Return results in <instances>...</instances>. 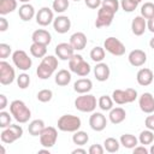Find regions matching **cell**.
<instances>
[{
    "instance_id": "484cf974",
    "label": "cell",
    "mask_w": 154,
    "mask_h": 154,
    "mask_svg": "<svg viewBox=\"0 0 154 154\" xmlns=\"http://www.w3.org/2000/svg\"><path fill=\"white\" fill-rule=\"evenodd\" d=\"M18 16H19L20 19L24 20V22L31 20V19L34 18V16H36L34 6L30 5V4H23V5L19 7V10H18Z\"/></svg>"
},
{
    "instance_id": "4316f807",
    "label": "cell",
    "mask_w": 154,
    "mask_h": 154,
    "mask_svg": "<svg viewBox=\"0 0 154 154\" xmlns=\"http://www.w3.org/2000/svg\"><path fill=\"white\" fill-rule=\"evenodd\" d=\"M55 83L60 87H65L70 82H71V72L65 70V69H61L59 70L57 73H55V78H54Z\"/></svg>"
},
{
    "instance_id": "f546056e",
    "label": "cell",
    "mask_w": 154,
    "mask_h": 154,
    "mask_svg": "<svg viewBox=\"0 0 154 154\" xmlns=\"http://www.w3.org/2000/svg\"><path fill=\"white\" fill-rule=\"evenodd\" d=\"M17 8V0H0V14L5 16Z\"/></svg>"
},
{
    "instance_id": "cb8c5ba5",
    "label": "cell",
    "mask_w": 154,
    "mask_h": 154,
    "mask_svg": "<svg viewBox=\"0 0 154 154\" xmlns=\"http://www.w3.org/2000/svg\"><path fill=\"white\" fill-rule=\"evenodd\" d=\"M93 89V82L89 78H79L73 83V90L78 94H87Z\"/></svg>"
},
{
    "instance_id": "2e32d148",
    "label": "cell",
    "mask_w": 154,
    "mask_h": 154,
    "mask_svg": "<svg viewBox=\"0 0 154 154\" xmlns=\"http://www.w3.org/2000/svg\"><path fill=\"white\" fill-rule=\"evenodd\" d=\"M138 106L141 111L147 114L154 113V96L150 93H143L138 97Z\"/></svg>"
},
{
    "instance_id": "bcb514c9",
    "label": "cell",
    "mask_w": 154,
    "mask_h": 154,
    "mask_svg": "<svg viewBox=\"0 0 154 154\" xmlns=\"http://www.w3.org/2000/svg\"><path fill=\"white\" fill-rule=\"evenodd\" d=\"M84 4H85L87 7H89L91 10H95V8L101 7L102 0H84Z\"/></svg>"
},
{
    "instance_id": "5b68a950",
    "label": "cell",
    "mask_w": 154,
    "mask_h": 154,
    "mask_svg": "<svg viewBox=\"0 0 154 154\" xmlns=\"http://www.w3.org/2000/svg\"><path fill=\"white\" fill-rule=\"evenodd\" d=\"M96 97L91 94H81L79 96L76 97L75 100V107L76 109H78L79 112L83 113H90L94 112L96 108Z\"/></svg>"
},
{
    "instance_id": "7402d4cb",
    "label": "cell",
    "mask_w": 154,
    "mask_h": 154,
    "mask_svg": "<svg viewBox=\"0 0 154 154\" xmlns=\"http://www.w3.org/2000/svg\"><path fill=\"white\" fill-rule=\"evenodd\" d=\"M31 40H32V42L48 46L51 43V41H52V35L49 34V31H47L45 29H37V30H35L32 32Z\"/></svg>"
},
{
    "instance_id": "4fadbf2b",
    "label": "cell",
    "mask_w": 154,
    "mask_h": 154,
    "mask_svg": "<svg viewBox=\"0 0 154 154\" xmlns=\"http://www.w3.org/2000/svg\"><path fill=\"white\" fill-rule=\"evenodd\" d=\"M35 17H36V23L41 26H47L54 20L53 10H51L49 7H41Z\"/></svg>"
},
{
    "instance_id": "6f0895ef",
    "label": "cell",
    "mask_w": 154,
    "mask_h": 154,
    "mask_svg": "<svg viewBox=\"0 0 154 154\" xmlns=\"http://www.w3.org/2000/svg\"><path fill=\"white\" fill-rule=\"evenodd\" d=\"M132 1H135V2H137V4H140L142 0H132Z\"/></svg>"
},
{
    "instance_id": "74e56055",
    "label": "cell",
    "mask_w": 154,
    "mask_h": 154,
    "mask_svg": "<svg viewBox=\"0 0 154 154\" xmlns=\"http://www.w3.org/2000/svg\"><path fill=\"white\" fill-rule=\"evenodd\" d=\"M69 5H70L69 0H53L52 7L53 11H55L57 13H63L69 8Z\"/></svg>"
},
{
    "instance_id": "9a60e30c",
    "label": "cell",
    "mask_w": 154,
    "mask_h": 154,
    "mask_svg": "<svg viewBox=\"0 0 154 154\" xmlns=\"http://www.w3.org/2000/svg\"><path fill=\"white\" fill-rule=\"evenodd\" d=\"M55 54L60 60H70L75 54V49L70 42H61L55 46Z\"/></svg>"
},
{
    "instance_id": "ba28073f",
    "label": "cell",
    "mask_w": 154,
    "mask_h": 154,
    "mask_svg": "<svg viewBox=\"0 0 154 154\" xmlns=\"http://www.w3.org/2000/svg\"><path fill=\"white\" fill-rule=\"evenodd\" d=\"M12 61L14 64V66L22 71H28L30 70L31 65H32V60L31 58H29V55L26 54L25 51L23 49H17L12 53Z\"/></svg>"
},
{
    "instance_id": "f5cc1de1",
    "label": "cell",
    "mask_w": 154,
    "mask_h": 154,
    "mask_svg": "<svg viewBox=\"0 0 154 154\" xmlns=\"http://www.w3.org/2000/svg\"><path fill=\"white\" fill-rule=\"evenodd\" d=\"M72 154H87V150L83 148H76L72 150Z\"/></svg>"
},
{
    "instance_id": "7dc6e473",
    "label": "cell",
    "mask_w": 154,
    "mask_h": 154,
    "mask_svg": "<svg viewBox=\"0 0 154 154\" xmlns=\"http://www.w3.org/2000/svg\"><path fill=\"white\" fill-rule=\"evenodd\" d=\"M144 125H146L147 129L154 131V114L150 113V116H148V117L146 118V120H144Z\"/></svg>"
},
{
    "instance_id": "f1b7e54d",
    "label": "cell",
    "mask_w": 154,
    "mask_h": 154,
    "mask_svg": "<svg viewBox=\"0 0 154 154\" xmlns=\"http://www.w3.org/2000/svg\"><path fill=\"white\" fill-rule=\"evenodd\" d=\"M119 142H120V144H122L124 148L134 149V148L138 144V138L135 137V136L131 135V134H124V135L120 136Z\"/></svg>"
},
{
    "instance_id": "816d5d0a",
    "label": "cell",
    "mask_w": 154,
    "mask_h": 154,
    "mask_svg": "<svg viewBox=\"0 0 154 154\" xmlns=\"http://www.w3.org/2000/svg\"><path fill=\"white\" fill-rule=\"evenodd\" d=\"M147 29L154 34V17H152L150 19L147 20Z\"/></svg>"
},
{
    "instance_id": "8d00e7d4",
    "label": "cell",
    "mask_w": 154,
    "mask_h": 154,
    "mask_svg": "<svg viewBox=\"0 0 154 154\" xmlns=\"http://www.w3.org/2000/svg\"><path fill=\"white\" fill-rule=\"evenodd\" d=\"M141 16L146 19H150L152 17H154V4L144 2L141 7Z\"/></svg>"
},
{
    "instance_id": "b9f144b4",
    "label": "cell",
    "mask_w": 154,
    "mask_h": 154,
    "mask_svg": "<svg viewBox=\"0 0 154 154\" xmlns=\"http://www.w3.org/2000/svg\"><path fill=\"white\" fill-rule=\"evenodd\" d=\"M11 116L6 111H1L0 112V128L5 129V128H7V126L11 125Z\"/></svg>"
},
{
    "instance_id": "db71d44e",
    "label": "cell",
    "mask_w": 154,
    "mask_h": 154,
    "mask_svg": "<svg viewBox=\"0 0 154 154\" xmlns=\"http://www.w3.org/2000/svg\"><path fill=\"white\" fill-rule=\"evenodd\" d=\"M149 46H150V48H153V49H154V37H152V38H150V41H149Z\"/></svg>"
},
{
    "instance_id": "8992f818",
    "label": "cell",
    "mask_w": 154,
    "mask_h": 154,
    "mask_svg": "<svg viewBox=\"0 0 154 154\" xmlns=\"http://www.w3.org/2000/svg\"><path fill=\"white\" fill-rule=\"evenodd\" d=\"M112 99L117 105L131 103L137 99V90L134 89V88L116 89L112 93Z\"/></svg>"
},
{
    "instance_id": "3957f363",
    "label": "cell",
    "mask_w": 154,
    "mask_h": 154,
    "mask_svg": "<svg viewBox=\"0 0 154 154\" xmlns=\"http://www.w3.org/2000/svg\"><path fill=\"white\" fill-rule=\"evenodd\" d=\"M69 69L71 72L76 73L79 77H85L90 73V65L83 59L81 54H73V57L69 60Z\"/></svg>"
},
{
    "instance_id": "d6986e66",
    "label": "cell",
    "mask_w": 154,
    "mask_h": 154,
    "mask_svg": "<svg viewBox=\"0 0 154 154\" xmlns=\"http://www.w3.org/2000/svg\"><path fill=\"white\" fill-rule=\"evenodd\" d=\"M88 43V40H87V36L84 32L82 31H77L75 34H72L70 36V45L73 47L75 51H82L85 48Z\"/></svg>"
},
{
    "instance_id": "60d3db41",
    "label": "cell",
    "mask_w": 154,
    "mask_h": 154,
    "mask_svg": "<svg viewBox=\"0 0 154 154\" xmlns=\"http://www.w3.org/2000/svg\"><path fill=\"white\" fill-rule=\"evenodd\" d=\"M120 6L124 10V12H132L137 8L138 4L132 0H120Z\"/></svg>"
},
{
    "instance_id": "ac0fdd59",
    "label": "cell",
    "mask_w": 154,
    "mask_h": 154,
    "mask_svg": "<svg viewBox=\"0 0 154 154\" xmlns=\"http://www.w3.org/2000/svg\"><path fill=\"white\" fill-rule=\"evenodd\" d=\"M71 28V20L67 16H58L53 20V29L58 34H65Z\"/></svg>"
},
{
    "instance_id": "52a82bcc",
    "label": "cell",
    "mask_w": 154,
    "mask_h": 154,
    "mask_svg": "<svg viewBox=\"0 0 154 154\" xmlns=\"http://www.w3.org/2000/svg\"><path fill=\"white\" fill-rule=\"evenodd\" d=\"M23 136V129L20 125L17 124H11L10 126L2 129L1 134H0V140L2 143H7L11 144L14 141H17L18 138H20Z\"/></svg>"
},
{
    "instance_id": "e575fe53",
    "label": "cell",
    "mask_w": 154,
    "mask_h": 154,
    "mask_svg": "<svg viewBox=\"0 0 154 154\" xmlns=\"http://www.w3.org/2000/svg\"><path fill=\"white\" fill-rule=\"evenodd\" d=\"M154 141V134L152 130L147 129V130H143L141 131L140 136H138V142L143 146H147V144H150L152 142Z\"/></svg>"
},
{
    "instance_id": "d590c367",
    "label": "cell",
    "mask_w": 154,
    "mask_h": 154,
    "mask_svg": "<svg viewBox=\"0 0 154 154\" xmlns=\"http://www.w3.org/2000/svg\"><path fill=\"white\" fill-rule=\"evenodd\" d=\"M90 58L95 63H101L105 59V48L96 46L90 51Z\"/></svg>"
},
{
    "instance_id": "7bdbcfd3",
    "label": "cell",
    "mask_w": 154,
    "mask_h": 154,
    "mask_svg": "<svg viewBox=\"0 0 154 154\" xmlns=\"http://www.w3.org/2000/svg\"><path fill=\"white\" fill-rule=\"evenodd\" d=\"M101 6H105L112 11H114L117 13V11L119 10V6H120V2L118 0H102V4Z\"/></svg>"
},
{
    "instance_id": "9f6ffc18",
    "label": "cell",
    "mask_w": 154,
    "mask_h": 154,
    "mask_svg": "<svg viewBox=\"0 0 154 154\" xmlns=\"http://www.w3.org/2000/svg\"><path fill=\"white\" fill-rule=\"evenodd\" d=\"M19 1H20V2H23V4H29V1H30V0H19Z\"/></svg>"
},
{
    "instance_id": "30bf717a",
    "label": "cell",
    "mask_w": 154,
    "mask_h": 154,
    "mask_svg": "<svg viewBox=\"0 0 154 154\" xmlns=\"http://www.w3.org/2000/svg\"><path fill=\"white\" fill-rule=\"evenodd\" d=\"M58 140V131L53 126H46L40 134V143L43 148H52Z\"/></svg>"
},
{
    "instance_id": "11a10c76",
    "label": "cell",
    "mask_w": 154,
    "mask_h": 154,
    "mask_svg": "<svg viewBox=\"0 0 154 154\" xmlns=\"http://www.w3.org/2000/svg\"><path fill=\"white\" fill-rule=\"evenodd\" d=\"M149 153H150V154H154V144L150 147V149H149Z\"/></svg>"
},
{
    "instance_id": "6da1fadb",
    "label": "cell",
    "mask_w": 154,
    "mask_h": 154,
    "mask_svg": "<svg viewBox=\"0 0 154 154\" xmlns=\"http://www.w3.org/2000/svg\"><path fill=\"white\" fill-rule=\"evenodd\" d=\"M58 67V58L54 55H46L36 69V75L40 79H48Z\"/></svg>"
},
{
    "instance_id": "1f68e13d",
    "label": "cell",
    "mask_w": 154,
    "mask_h": 154,
    "mask_svg": "<svg viewBox=\"0 0 154 154\" xmlns=\"http://www.w3.org/2000/svg\"><path fill=\"white\" fill-rule=\"evenodd\" d=\"M119 147H120V142L114 138V137H108L103 141V148L106 152L108 153H116L119 150Z\"/></svg>"
},
{
    "instance_id": "f6af8a7d",
    "label": "cell",
    "mask_w": 154,
    "mask_h": 154,
    "mask_svg": "<svg viewBox=\"0 0 154 154\" xmlns=\"http://www.w3.org/2000/svg\"><path fill=\"white\" fill-rule=\"evenodd\" d=\"M103 152H105V148L101 144H91L88 150L89 154H103Z\"/></svg>"
},
{
    "instance_id": "c3c4849f",
    "label": "cell",
    "mask_w": 154,
    "mask_h": 154,
    "mask_svg": "<svg viewBox=\"0 0 154 154\" xmlns=\"http://www.w3.org/2000/svg\"><path fill=\"white\" fill-rule=\"evenodd\" d=\"M149 150L146 148V146H136L134 148V154H148Z\"/></svg>"
},
{
    "instance_id": "7a4b0ae2",
    "label": "cell",
    "mask_w": 154,
    "mask_h": 154,
    "mask_svg": "<svg viewBox=\"0 0 154 154\" xmlns=\"http://www.w3.org/2000/svg\"><path fill=\"white\" fill-rule=\"evenodd\" d=\"M10 112L13 116V118L20 124L29 122L31 117V112L29 107L22 100H13L10 105Z\"/></svg>"
},
{
    "instance_id": "e0dca14e",
    "label": "cell",
    "mask_w": 154,
    "mask_h": 154,
    "mask_svg": "<svg viewBox=\"0 0 154 154\" xmlns=\"http://www.w3.org/2000/svg\"><path fill=\"white\" fill-rule=\"evenodd\" d=\"M128 59H129V63L132 66L140 67V66H142V65L146 64V61H147V54L142 49H134V51H131L129 53Z\"/></svg>"
},
{
    "instance_id": "681fc988",
    "label": "cell",
    "mask_w": 154,
    "mask_h": 154,
    "mask_svg": "<svg viewBox=\"0 0 154 154\" xmlns=\"http://www.w3.org/2000/svg\"><path fill=\"white\" fill-rule=\"evenodd\" d=\"M7 28H8V22H7V19L4 17V16H1L0 17V31H6L7 30Z\"/></svg>"
},
{
    "instance_id": "ee69618b",
    "label": "cell",
    "mask_w": 154,
    "mask_h": 154,
    "mask_svg": "<svg viewBox=\"0 0 154 154\" xmlns=\"http://www.w3.org/2000/svg\"><path fill=\"white\" fill-rule=\"evenodd\" d=\"M11 52H12V48H11L10 45L0 43V58H1V60H5L6 58H8Z\"/></svg>"
},
{
    "instance_id": "680465c9",
    "label": "cell",
    "mask_w": 154,
    "mask_h": 154,
    "mask_svg": "<svg viewBox=\"0 0 154 154\" xmlns=\"http://www.w3.org/2000/svg\"><path fill=\"white\" fill-rule=\"evenodd\" d=\"M73 1H79V0H73Z\"/></svg>"
},
{
    "instance_id": "83f0119b",
    "label": "cell",
    "mask_w": 154,
    "mask_h": 154,
    "mask_svg": "<svg viewBox=\"0 0 154 154\" xmlns=\"http://www.w3.org/2000/svg\"><path fill=\"white\" fill-rule=\"evenodd\" d=\"M45 122L42 119H35L32 122L29 123L28 125V131L31 136H40V134L42 132V130L45 129Z\"/></svg>"
},
{
    "instance_id": "7c38bea8",
    "label": "cell",
    "mask_w": 154,
    "mask_h": 154,
    "mask_svg": "<svg viewBox=\"0 0 154 154\" xmlns=\"http://www.w3.org/2000/svg\"><path fill=\"white\" fill-rule=\"evenodd\" d=\"M14 79H16L14 69L10 65V63L1 60L0 61V83L2 85H8L13 83Z\"/></svg>"
},
{
    "instance_id": "44dd1931",
    "label": "cell",
    "mask_w": 154,
    "mask_h": 154,
    "mask_svg": "<svg viewBox=\"0 0 154 154\" xmlns=\"http://www.w3.org/2000/svg\"><path fill=\"white\" fill-rule=\"evenodd\" d=\"M136 79H137V83L142 87H147L149 85L153 79H154V75H153V71L150 69H147V67H143V69H140L137 75H136Z\"/></svg>"
},
{
    "instance_id": "9c48e42d",
    "label": "cell",
    "mask_w": 154,
    "mask_h": 154,
    "mask_svg": "<svg viewBox=\"0 0 154 154\" xmlns=\"http://www.w3.org/2000/svg\"><path fill=\"white\" fill-rule=\"evenodd\" d=\"M103 48L111 53L112 55H116V57H122L125 54V46L124 43L118 40L117 37H113V36H109L103 42Z\"/></svg>"
},
{
    "instance_id": "277c9868",
    "label": "cell",
    "mask_w": 154,
    "mask_h": 154,
    "mask_svg": "<svg viewBox=\"0 0 154 154\" xmlns=\"http://www.w3.org/2000/svg\"><path fill=\"white\" fill-rule=\"evenodd\" d=\"M58 129L64 132H75L79 130L82 122L77 116L73 114H64L58 119Z\"/></svg>"
},
{
    "instance_id": "ab89813d",
    "label": "cell",
    "mask_w": 154,
    "mask_h": 154,
    "mask_svg": "<svg viewBox=\"0 0 154 154\" xmlns=\"http://www.w3.org/2000/svg\"><path fill=\"white\" fill-rule=\"evenodd\" d=\"M17 84L20 89H26L30 84V76L25 72L20 73L18 77H17Z\"/></svg>"
},
{
    "instance_id": "d6a6232c",
    "label": "cell",
    "mask_w": 154,
    "mask_h": 154,
    "mask_svg": "<svg viewBox=\"0 0 154 154\" xmlns=\"http://www.w3.org/2000/svg\"><path fill=\"white\" fill-rule=\"evenodd\" d=\"M88 141H89V136H88V134L85 131L77 130L72 135V142L76 146H84V144L88 143Z\"/></svg>"
},
{
    "instance_id": "8fae6325",
    "label": "cell",
    "mask_w": 154,
    "mask_h": 154,
    "mask_svg": "<svg viewBox=\"0 0 154 154\" xmlns=\"http://www.w3.org/2000/svg\"><path fill=\"white\" fill-rule=\"evenodd\" d=\"M116 12L105 7V6H101L97 11V17H96V20H95V26L96 28H103V26H108L112 24L113 22V17H114Z\"/></svg>"
},
{
    "instance_id": "836d02e7",
    "label": "cell",
    "mask_w": 154,
    "mask_h": 154,
    "mask_svg": "<svg viewBox=\"0 0 154 154\" xmlns=\"http://www.w3.org/2000/svg\"><path fill=\"white\" fill-rule=\"evenodd\" d=\"M113 99L108 95H102L100 96V99L97 100V106L102 109V111H111L113 108Z\"/></svg>"
},
{
    "instance_id": "ffe728a7",
    "label": "cell",
    "mask_w": 154,
    "mask_h": 154,
    "mask_svg": "<svg viewBox=\"0 0 154 154\" xmlns=\"http://www.w3.org/2000/svg\"><path fill=\"white\" fill-rule=\"evenodd\" d=\"M109 75H111V71H109V67L106 63H96L95 67H94V76L95 78L99 81V82H105L109 78Z\"/></svg>"
},
{
    "instance_id": "603a6c76",
    "label": "cell",
    "mask_w": 154,
    "mask_h": 154,
    "mask_svg": "<svg viewBox=\"0 0 154 154\" xmlns=\"http://www.w3.org/2000/svg\"><path fill=\"white\" fill-rule=\"evenodd\" d=\"M147 29V20L142 16H136L131 22V31L136 36H141L144 34Z\"/></svg>"
},
{
    "instance_id": "f35d334b",
    "label": "cell",
    "mask_w": 154,
    "mask_h": 154,
    "mask_svg": "<svg viewBox=\"0 0 154 154\" xmlns=\"http://www.w3.org/2000/svg\"><path fill=\"white\" fill-rule=\"evenodd\" d=\"M36 97L40 102H49L53 97V91L51 89H42L37 93Z\"/></svg>"
},
{
    "instance_id": "4dcf8cb0",
    "label": "cell",
    "mask_w": 154,
    "mask_h": 154,
    "mask_svg": "<svg viewBox=\"0 0 154 154\" xmlns=\"http://www.w3.org/2000/svg\"><path fill=\"white\" fill-rule=\"evenodd\" d=\"M29 49H30L31 55L35 58H43L47 54V46L36 43V42H32Z\"/></svg>"
},
{
    "instance_id": "f907efd6",
    "label": "cell",
    "mask_w": 154,
    "mask_h": 154,
    "mask_svg": "<svg viewBox=\"0 0 154 154\" xmlns=\"http://www.w3.org/2000/svg\"><path fill=\"white\" fill-rule=\"evenodd\" d=\"M7 106V97L4 94H0V109L4 111Z\"/></svg>"
},
{
    "instance_id": "d4e9b609",
    "label": "cell",
    "mask_w": 154,
    "mask_h": 154,
    "mask_svg": "<svg viewBox=\"0 0 154 154\" xmlns=\"http://www.w3.org/2000/svg\"><path fill=\"white\" fill-rule=\"evenodd\" d=\"M108 118H109V122L112 124H120L125 120L126 118V112L124 108L122 107H116V108H112L109 111V114H108Z\"/></svg>"
},
{
    "instance_id": "5bb4252c",
    "label": "cell",
    "mask_w": 154,
    "mask_h": 154,
    "mask_svg": "<svg viewBox=\"0 0 154 154\" xmlns=\"http://www.w3.org/2000/svg\"><path fill=\"white\" fill-rule=\"evenodd\" d=\"M89 125L94 131H102L107 125V119L101 112H93L89 117Z\"/></svg>"
}]
</instances>
